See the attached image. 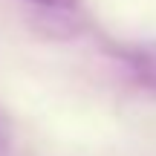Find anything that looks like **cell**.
<instances>
[{"label": "cell", "mask_w": 156, "mask_h": 156, "mask_svg": "<svg viewBox=\"0 0 156 156\" xmlns=\"http://www.w3.org/2000/svg\"><path fill=\"white\" fill-rule=\"evenodd\" d=\"M0 151H3V133H0Z\"/></svg>", "instance_id": "cell-3"}, {"label": "cell", "mask_w": 156, "mask_h": 156, "mask_svg": "<svg viewBox=\"0 0 156 156\" xmlns=\"http://www.w3.org/2000/svg\"><path fill=\"white\" fill-rule=\"evenodd\" d=\"M130 64H133L136 75L142 81L153 84L156 87V44H147V46H139V49L130 52Z\"/></svg>", "instance_id": "cell-1"}, {"label": "cell", "mask_w": 156, "mask_h": 156, "mask_svg": "<svg viewBox=\"0 0 156 156\" xmlns=\"http://www.w3.org/2000/svg\"><path fill=\"white\" fill-rule=\"evenodd\" d=\"M29 3H38V6H46V9H73L78 0H29Z\"/></svg>", "instance_id": "cell-2"}]
</instances>
